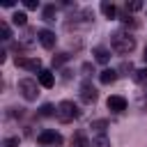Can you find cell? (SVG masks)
<instances>
[{"instance_id": "1", "label": "cell", "mask_w": 147, "mask_h": 147, "mask_svg": "<svg viewBox=\"0 0 147 147\" xmlns=\"http://www.w3.org/2000/svg\"><path fill=\"white\" fill-rule=\"evenodd\" d=\"M110 44H113V48H115L117 53H122V55H126V53H131V51L136 48V39H133L131 34H126V32H115V34L110 37Z\"/></svg>"}, {"instance_id": "2", "label": "cell", "mask_w": 147, "mask_h": 147, "mask_svg": "<svg viewBox=\"0 0 147 147\" xmlns=\"http://www.w3.org/2000/svg\"><path fill=\"white\" fill-rule=\"evenodd\" d=\"M57 119L62 122V124H69V122H74L78 115H80V110H78V106L74 103V101H62L60 106H57Z\"/></svg>"}, {"instance_id": "3", "label": "cell", "mask_w": 147, "mask_h": 147, "mask_svg": "<svg viewBox=\"0 0 147 147\" xmlns=\"http://www.w3.org/2000/svg\"><path fill=\"white\" fill-rule=\"evenodd\" d=\"M18 90H21V94H23L28 101H34L37 94H39V92H37V90H39V87H37V80H32V78H21V80H18Z\"/></svg>"}, {"instance_id": "4", "label": "cell", "mask_w": 147, "mask_h": 147, "mask_svg": "<svg viewBox=\"0 0 147 147\" xmlns=\"http://www.w3.org/2000/svg\"><path fill=\"white\" fill-rule=\"evenodd\" d=\"M14 64L21 67V69H28V71H41V60L39 57H16Z\"/></svg>"}, {"instance_id": "5", "label": "cell", "mask_w": 147, "mask_h": 147, "mask_svg": "<svg viewBox=\"0 0 147 147\" xmlns=\"http://www.w3.org/2000/svg\"><path fill=\"white\" fill-rule=\"evenodd\" d=\"M37 140H39V145H62L64 142V138L55 131H41L37 136Z\"/></svg>"}, {"instance_id": "6", "label": "cell", "mask_w": 147, "mask_h": 147, "mask_svg": "<svg viewBox=\"0 0 147 147\" xmlns=\"http://www.w3.org/2000/svg\"><path fill=\"white\" fill-rule=\"evenodd\" d=\"M106 106H108V110H113V113H122V110H126V99L119 96V94H113V96H108Z\"/></svg>"}, {"instance_id": "7", "label": "cell", "mask_w": 147, "mask_h": 147, "mask_svg": "<svg viewBox=\"0 0 147 147\" xmlns=\"http://www.w3.org/2000/svg\"><path fill=\"white\" fill-rule=\"evenodd\" d=\"M37 37H39V44H41L44 48L51 51V48L55 46V32H51V30H39Z\"/></svg>"}, {"instance_id": "8", "label": "cell", "mask_w": 147, "mask_h": 147, "mask_svg": "<svg viewBox=\"0 0 147 147\" xmlns=\"http://www.w3.org/2000/svg\"><path fill=\"white\" fill-rule=\"evenodd\" d=\"M37 80H39V85L46 87V90H51V87L55 85V76H53V71H48V69H41V71L37 74Z\"/></svg>"}, {"instance_id": "9", "label": "cell", "mask_w": 147, "mask_h": 147, "mask_svg": "<svg viewBox=\"0 0 147 147\" xmlns=\"http://www.w3.org/2000/svg\"><path fill=\"white\" fill-rule=\"evenodd\" d=\"M80 99L87 101V103H94V101H96V90H94L90 83H83V85H80Z\"/></svg>"}, {"instance_id": "10", "label": "cell", "mask_w": 147, "mask_h": 147, "mask_svg": "<svg viewBox=\"0 0 147 147\" xmlns=\"http://www.w3.org/2000/svg\"><path fill=\"white\" fill-rule=\"evenodd\" d=\"M92 55H94V60H96L99 64H108V62H110V51L103 48V46H96V48L92 51Z\"/></svg>"}, {"instance_id": "11", "label": "cell", "mask_w": 147, "mask_h": 147, "mask_svg": "<svg viewBox=\"0 0 147 147\" xmlns=\"http://www.w3.org/2000/svg\"><path fill=\"white\" fill-rule=\"evenodd\" d=\"M71 147H92V142L87 140V136L83 131H78L74 138H71Z\"/></svg>"}, {"instance_id": "12", "label": "cell", "mask_w": 147, "mask_h": 147, "mask_svg": "<svg viewBox=\"0 0 147 147\" xmlns=\"http://www.w3.org/2000/svg\"><path fill=\"white\" fill-rule=\"evenodd\" d=\"M115 78H117V71H115V69H103V71L99 74V80H101L103 85H110V83H115Z\"/></svg>"}, {"instance_id": "13", "label": "cell", "mask_w": 147, "mask_h": 147, "mask_svg": "<svg viewBox=\"0 0 147 147\" xmlns=\"http://www.w3.org/2000/svg\"><path fill=\"white\" fill-rule=\"evenodd\" d=\"M101 14H103L106 18H115V16H117V9H115L113 2H106V0H103V2H101Z\"/></svg>"}, {"instance_id": "14", "label": "cell", "mask_w": 147, "mask_h": 147, "mask_svg": "<svg viewBox=\"0 0 147 147\" xmlns=\"http://www.w3.org/2000/svg\"><path fill=\"white\" fill-rule=\"evenodd\" d=\"M106 126H108V122H106V119H94V122L90 124V129H94V131H96V136H106Z\"/></svg>"}, {"instance_id": "15", "label": "cell", "mask_w": 147, "mask_h": 147, "mask_svg": "<svg viewBox=\"0 0 147 147\" xmlns=\"http://www.w3.org/2000/svg\"><path fill=\"white\" fill-rule=\"evenodd\" d=\"M44 21H48V23L55 21V7H53V5H46V7H44Z\"/></svg>"}, {"instance_id": "16", "label": "cell", "mask_w": 147, "mask_h": 147, "mask_svg": "<svg viewBox=\"0 0 147 147\" xmlns=\"http://www.w3.org/2000/svg\"><path fill=\"white\" fill-rule=\"evenodd\" d=\"M11 23H14V25H21V28H23V25L28 23V16H25L23 11H16V14L11 16Z\"/></svg>"}, {"instance_id": "17", "label": "cell", "mask_w": 147, "mask_h": 147, "mask_svg": "<svg viewBox=\"0 0 147 147\" xmlns=\"http://www.w3.org/2000/svg\"><path fill=\"white\" fill-rule=\"evenodd\" d=\"M92 147H110V140H108L106 136H94Z\"/></svg>"}, {"instance_id": "18", "label": "cell", "mask_w": 147, "mask_h": 147, "mask_svg": "<svg viewBox=\"0 0 147 147\" xmlns=\"http://www.w3.org/2000/svg\"><path fill=\"white\" fill-rule=\"evenodd\" d=\"M142 9V2L140 0H133V2H126V11H138Z\"/></svg>"}, {"instance_id": "19", "label": "cell", "mask_w": 147, "mask_h": 147, "mask_svg": "<svg viewBox=\"0 0 147 147\" xmlns=\"http://www.w3.org/2000/svg\"><path fill=\"white\" fill-rule=\"evenodd\" d=\"M0 32H2V37H0V39H5V41L11 37V30H9V25H7V23H0Z\"/></svg>"}, {"instance_id": "20", "label": "cell", "mask_w": 147, "mask_h": 147, "mask_svg": "<svg viewBox=\"0 0 147 147\" xmlns=\"http://www.w3.org/2000/svg\"><path fill=\"white\" fill-rule=\"evenodd\" d=\"M53 113H57V108H53L51 103H44V106H41V115L48 117V115H53Z\"/></svg>"}, {"instance_id": "21", "label": "cell", "mask_w": 147, "mask_h": 147, "mask_svg": "<svg viewBox=\"0 0 147 147\" xmlns=\"http://www.w3.org/2000/svg\"><path fill=\"white\" fill-rule=\"evenodd\" d=\"M136 80H138V83H145V80H147V67L136 71Z\"/></svg>"}, {"instance_id": "22", "label": "cell", "mask_w": 147, "mask_h": 147, "mask_svg": "<svg viewBox=\"0 0 147 147\" xmlns=\"http://www.w3.org/2000/svg\"><path fill=\"white\" fill-rule=\"evenodd\" d=\"M2 147H18V138H16V136H11V138H7V140L2 142Z\"/></svg>"}, {"instance_id": "23", "label": "cell", "mask_w": 147, "mask_h": 147, "mask_svg": "<svg viewBox=\"0 0 147 147\" xmlns=\"http://www.w3.org/2000/svg\"><path fill=\"white\" fill-rule=\"evenodd\" d=\"M67 60H69V55H67V53H62V55H57V57H53V64L57 67V64H62V62H67Z\"/></svg>"}, {"instance_id": "24", "label": "cell", "mask_w": 147, "mask_h": 147, "mask_svg": "<svg viewBox=\"0 0 147 147\" xmlns=\"http://www.w3.org/2000/svg\"><path fill=\"white\" fill-rule=\"evenodd\" d=\"M23 5H25V9H37V7H39L37 0H23Z\"/></svg>"}, {"instance_id": "25", "label": "cell", "mask_w": 147, "mask_h": 147, "mask_svg": "<svg viewBox=\"0 0 147 147\" xmlns=\"http://www.w3.org/2000/svg\"><path fill=\"white\" fill-rule=\"evenodd\" d=\"M142 60L147 62V46H145V53H142Z\"/></svg>"}]
</instances>
